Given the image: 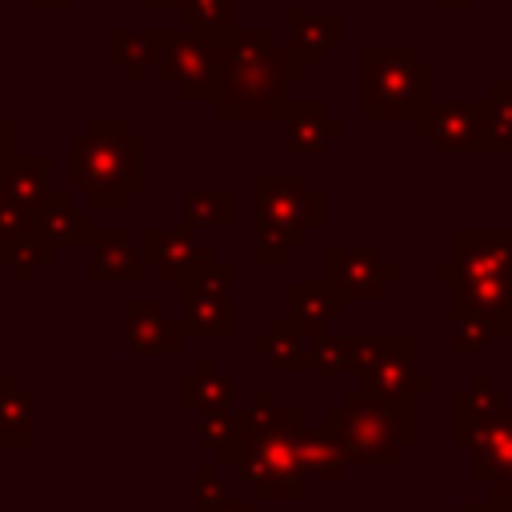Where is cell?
I'll return each mask as SVG.
<instances>
[{"mask_svg": "<svg viewBox=\"0 0 512 512\" xmlns=\"http://www.w3.org/2000/svg\"><path fill=\"white\" fill-rule=\"evenodd\" d=\"M308 428L304 408H272L260 416L256 408H236V428L224 448L212 452L216 464H232L236 480L252 492V500H292L308 496V472L300 464V432Z\"/></svg>", "mask_w": 512, "mask_h": 512, "instance_id": "obj_1", "label": "cell"}, {"mask_svg": "<svg viewBox=\"0 0 512 512\" xmlns=\"http://www.w3.org/2000/svg\"><path fill=\"white\" fill-rule=\"evenodd\" d=\"M68 184L92 208L120 212L128 192L144 188V140L120 116H92L88 132L68 140Z\"/></svg>", "mask_w": 512, "mask_h": 512, "instance_id": "obj_2", "label": "cell"}, {"mask_svg": "<svg viewBox=\"0 0 512 512\" xmlns=\"http://www.w3.org/2000/svg\"><path fill=\"white\" fill-rule=\"evenodd\" d=\"M328 200L308 184L304 172H256L252 176V260L288 264L296 248L308 244L312 228H324Z\"/></svg>", "mask_w": 512, "mask_h": 512, "instance_id": "obj_3", "label": "cell"}, {"mask_svg": "<svg viewBox=\"0 0 512 512\" xmlns=\"http://www.w3.org/2000/svg\"><path fill=\"white\" fill-rule=\"evenodd\" d=\"M436 104V68L412 44L360 48L364 120H420Z\"/></svg>", "mask_w": 512, "mask_h": 512, "instance_id": "obj_4", "label": "cell"}, {"mask_svg": "<svg viewBox=\"0 0 512 512\" xmlns=\"http://www.w3.org/2000/svg\"><path fill=\"white\" fill-rule=\"evenodd\" d=\"M436 284H448L456 300L480 304L492 316L512 308V228H468L452 232V260L432 268Z\"/></svg>", "mask_w": 512, "mask_h": 512, "instance_id": "obj_5", "label": "cell"}, {"mask_svg": "<svg viewBox=\"0 0 512 512\" xmlns=\"http://www.w3.org/2000/svg\"><path fill=\"white\" fill-rule=\"evenodd\" d=\"M320 424L336 432L352 464H396L416 444V400H376L364 388H348Z\"/></svg>", "mask_w": 512, "mask_h": 512, "instance_id": "obj_6", "label": "cell"}, {"mask_svg": "<svg viewBox=\"0 0 512 512\" xmlns=\"http://www.w3.org/2000/svg\"><path fill=\"white\" fill-rule=\"evenodd\" d=\"M304 80H308V60L292 44H272L268 56L224 76L212 112L220 120H284L292 104L288 88Z\"/></svg>", "mask_w": 512, "mask_h": 512, "instance_id": "obj_7", "label": "cell"}, {"mask_svg": "<svg viewBox=\"0 0 512 512\" xmlns=\"http://www.w3.org/2000/svg\"><path fill=\"white\" fill-rule=\"evenodd\" d=\"M416 336H352V376L376 400H416V392L436 388L432 372H416Z\"/></svg>", "mask_w": 512, "mask_h": 512, "instance_id": "obj_8", "label": "cell"}, {"mask_svg": "<svg viewBox=\"0 0 512 512\" xmlns=\"http://www.w3.org/2000/svg\"><path fill=\"white\" fill-rule=\"evenodd\" d=\"M156 36V68L160 80L176 88L180 100H216L220 96V60H216V40L212 32H192V28H168V24H148Z\"/></svg>", "mask_w": 512, "mask_h": 512, "instance_id": "obj_9", "label": "cell"}, {"mask_svg": "<svg viewBox=\"0 0 512 512\" xmlns=\"http://www.w3.org/2000/svg\"><path fill=\"white\" fill-rule=\"evenodd\" d=\"M324 280L344 296V304H372L384 296L388 284L400 280V268L392 260H384V252L376 244H364V248L328 244L324 248Z\"/></svg>", "mask_w": 512, "mask_h": 512, "instance_id": "obj_10", "label": "cell"}, {"mask_svg": "<svg viewBox=\"0 0 512 512\" xmlns=\"http://www.w3.org/2000/svg\"><path fill=\"white\" fill-rule=\"evenodd\" d=\"M140 252H144V260H148L152 268H160V280L172 284V288H176L188 272H196V268L220 260L216 244L200 240L196 228H188V224H176V228H156V224H148V228L140 232Z\"/></svg>", "mask_w": 512, "mask_h": 512, "instance_id": "obj_11", "label": "cell"}, {"mask_svg": "<svg viewBox=\"0 0 512 512\" xmlns=\"http://www.w3.org/2000/svg\"><path fill=\"white\" fill-rule=\"evenodd\" d=\"M476 128H480V100H436L416 120V136L428 140L440 156L472 152Z\"/></svg>", "mask_w": 512, "mask_h": 512, "instance_id": "obj_12", "label": "cell"}, {"mask_svg": "<svg viewBox=\"0 0 512 512\" xmlns=\"http://www.w3.org/2000/svg\"><path fill=\"white\" fill-rule=\"evenodd\" d=\"M124 344L136 356H176L184 344V328L180 320H168L160 300L140 296L124 304Z\"/></svg>", "mask_w": 512, "mask_h": 512, "instance_id": "obj_13", "label": "cell"}, {"mask_svg": "<svg viewBox=\"0 0 512 512\" xmlns=\"http://www.w3.org/2000/svg\"><path fill=\"white\" fill-rule=\"evenodd\" d=\"M176 404L184 412H236V376L220 372L216 356H200L196 368L180 372L176 380Z\"/></svg>", "mask_w": 512, "mask_h": 512, "instance_id": "obj_14", "label": "cell"}, {"mask_svg": "<svg viewBox=\"0 0 512 512\" xmlns=\"http://www.w3.org/2000/svg\"><path fill=\"white\" fill-rule=\"evenodd\" d=\"M32 216H36V228H40L56 248H92L96 236H100V228L92 224V216L72 204V192H56V188H52V192L32 208Z\"/></svg>", "mask_w": 512, "mask_h": 512, "instance_id": "obj_15", "label": "cell"}, {"mask_svg": "<svg viewBox=\"0 0 512 512\" xmlns=\"http://www.w3.org/2000/svg\"><path fill=\"white\" fill-rule=\"evenodd\" d=\"M508 412V392L496 388L488 372H472V380L452 396V420H456V444H468L484 424Z\"/></svg>", "mask_w": 512, "mask_h": 512, "instance_id": "obj_16", "label": "cell"}, {"mask_svg": "<svg viewBox=\"0 0 512 512\" xmlns=\"http://www.w3.org/2000/svg\"><path fill=\"white\" fill-rule=\"evenodd\" d=\"M144 252L140 244H128L124 228H100L88 260L92 284H140L144 280Z\"/></svg>", "mask_w": 512, "mask_h": 512, "instance_id": "obj_17", "label": "cell"}, {"mask_svg": "<svg viewBox=\"0 0 512 512\" xmlns=\"http://www.w3.org/2000/svg\"><path fill=\"white\" fill-rule=\"evenodd\" d=\"M284 124H288V148L296 156H324L328 144L344 136V120L332 116L324 100H292Z\"/></svg>", "mask_w": 512, "mask_h": 512, "instance_id": "obj_18", "label": "cell"}, {"mask_svg": "<svg viewBox=\"0 0 512 512\" xmlns=\"http://www.w3.org/2000/svg\"><path fill=\"white\" fill-rule=\"evenodd\" d=\"M288 32H292V48L308 64H320L332 48L344 44V12L340 8H324V12L288 8Z\"/></svg>", "mask_w": 512, "mask_h": 512, "instance_id": "obj_19", "label": "cell"}, {"mask_svg": "<svg viewBox=\"0 0 512 512\" xmlns=\"http://www.w3.org/2000/svg\"><path fill=\"white\" fill-rule=\"evenodd\" d=\"M308 340H312V332L304 328L300 316H276L264 336H252V352L260 360H268L272 368L312 372V364H308Z\"/></svg>", "mask_w": 512, "mask_h": 512, "instance_id": "obj_20", "label": "cell"}, {"mask_svg": "<svg viewBox=\"0 0 512 512\" xmlns=\"http://www.w3.org/2000/svg\"><path fill=\"white\" fill-rule=\"evenodd\" d=\"M472 156H512V80H492L488 96H480Z\"/></svg>", "mask_w": 512, "mask_h": 512, "instance_id": "obj_21", "label": "cell"}, {"mask_svg": "<svg viewBox=\"0 0 512 512\" xmlns=\"http://www.w3.org/2000/svg\"><path fill=\"white\" fill-rule=\"evenodd\" d=\"M464 448L472 456V480L492 484L500 476H512V408L484 424Z\"/></svg>", "mask_w": 512, "mask_h": 512, "instance_id": "obj_22", "label": "cell"}, {"mask_svg": "<svg viewBox=\"0 0 512 512\" xmlns=\"http://www.w3.org/2000/svg\"><path fill=\"white\" fill-rule=\"evenodd\" d=\"M36 444V396L20 388L16 372H0V448Z\"/></svg>", "mask_w": 512, "mask_h": 512, "instance_id": "obj_23", "label": "cell"}, {"mask_svg": "<svg viewBox=\"0 0 512 512\" xmlns=\"http://www.w3.org/2000/svg\"><path fill=\"white\" fill-rule=\"evenodd\" d=\"M184 304V316H180V328L184 336H232L236 332V304H232V292H192V296H180Z\"/></svg>", "mask_w": 512, "mask_h": 512, "instance_id": "obj_24", "label": "cell"}, {"mask_svg": "<svg viewBox=\"0 0 512 512\" xmlns=\"http://www.w3.org/2000/svg\"><path fill=\"white\" fill-rule=\"evenodd\" d=\"M156 52H160V48H156L152 28L128 32V28L112 24V28L104 32V56L124 72V80H128V84H140V80H144L148 64H156Z\"/></svg>", "mask_w": 512, "mask_h": 512, "instance_id": "obj_25", "label": "cell"}, {"mask_svg": "<svg viewBox=\"0 0 512 512\" xmlns=\"http://www.w3.org/2000/svg\"><path fill=\"white\" fill-rule=\"evenodd\" d=\"M52 168L56 160L48 152H36V156H24L16 152L8 164H4V188H8V200L12 204H24V208H36L48 192H52Z\"/></svg>", "mask_w": 512, "mask_h": 512, "instance_id": "obj_26", "label": "cell"}, {"mask_svg": "<svg viewBox=\"0 0 512 512\" xmlns=\"http://www.w3.org/2000/svg\"><path fill=\"white\" fill-rule=\"evenodd\" d=\"M288 300H292V316H300L312 336H320L344 312V296L328 280H292Z\"/></svg>", "mask_w": 512, "mask_h": 512, "instance_id": "obj_27", "label": "cell"}, {"mask_svg": "<svg viewBox=\"0 0 512 512\" xmlns=\"http://www.w3.org/2000/svg\"><path fill=\"white\" fill-rule=\"evenodd\" d=\"M300 464H304L308 476H320L328 484H340L352 460H348L344 444L336 440V432L328 424H308L300 432Z\"/></svg>", "mask_w": 512, "mask_h": 512, "instance_id": "obj_28", "label": "cell"}, {"mask_svg": "<svg viewBox=\"0 0 512 512\" xmlns=\"http://www.w3.org/2000/svg\"><path fill=\"white\" fill-rule=\"evenodd\" d=\"M496 336H500V316H492V312L480 308V304L452 300V352H456V356L484 352Z\"/></svg>", "mask_w": 512, "mask_h": 512, "instance_id": "obj_29", "label": "cell"}, {"mask_svg": "<svg viewBox=\"0 0 512 512\" xmlns=\"http://www.w3.org/2000/svg\"><path fill=\"white\" fill-rule=\"evenodd\" d=\"M180 220L188 228H232L236 224V196L228 188H188L180 200Z\"/></svg>", "mask_w": 512, "mask_h": 512, "instance_id": "obj_30", "label": "cell"}, {"mask_svg": "<svg viewBox=\"0 0 512 512\" xmlns=\"http://www.w3.org/2000/svg\"><path fill=\"white\" fill-rule=\"evenodd\" d=\"M56 252H60V248H56L40 228H32L20 244H12L8 252H0V264L12 268V276H16L20 284H28V280H36L40 268H48V264L56 260Z\"/></svg>", "mask_w": 512, "mask_h": 512, "instance_id": "obj_31", "label": "cell"}, {"mask_svg": "<svg viewBox=\"0 0 512 512\" xmlns=\"http://www.w3.org/2000/svg\"><path fill=\"white\" fill-rule=\"evenodd\" d=\"M176 24L192 32H228L236 28V0H188L176 8Z\"/></svg>", "mask_w": 512, "mask_h": 512, "instance_id": "obj_32", "label": "cell"}, {"mask_svg": "<svg viewBox=\"0 0 512 512\" xmlns=\"http://www.w3.org/2000/svg\"><path fill=\"white\" fill-rule=\"evenodd\" d=\"M308 364L320 376H352V336H312L308 340Z\"/></svg>", "mask_w": 512, "mask_h": 512, "instance_id": "obj_33", "label": "cell"}, {"mask_svg": "<svg viewBox=\"0 0 512 512\" xmlns=\"http://www.w3.org/2000/svg\"><path fill=\"white\" fill-rule=\"evenodd\" d=\"M232 500L236 496H232V484L224 480L220 464L216 460L200 464L196 468V512H224Z\"/></svg>", "mask_w": 512, "mask_h": 512, "instance_id": "obj_34", "label": "cell"}, {"mask_svg": "<svg viewBox=\"0 0 512 512\" xmlns=\"http://www.w3.org/2000/svg\"><path fill=\"white\" fill-rule=\"evenodd\" d=\"M236 280V264L228 260H212L196 272H188L180 284H176V296H192V292H228Z\"/></svg>", "mask_w": 512, "mask_h": 512, "instance_id": "obj_35", "label": "cell"}, {"mask_svg": "<svg viewBox=\"0 0 512 512\" xmlns=\"http://www.w3.org/2000/svg\"><path fill=\"white\" fill-rule=\"evenodd\" d=\"M236 428V412H196V444L200 448H224Z\"/></svg>", "mask_w": 512, "mask_h": 512, "instance_id": "obj_36", "label": "cell"}, {"mask_svg": "<svg viewBox=\"0 0 512 512\" xmlns=\"http://www.w3.org/2000/svg\"><path fill=\"white\" fill-rule=\"evenodd\" d=\"M36 228V216H32V208H24V204H4L0 208V252H8L12 244H20L28 232Z\"/></svg>", "mask_w": 512, "mask_h": 512, "instance_id": "obj_37", "label": "cell"}, {"mask_svg": "<svg viewBox=\"0 0 512 512\" xmlns=\"http://www.w3.org/2000/svg\"><path fill=\"white\" fill-rule=\"evenodd\" d=\"M488 492H492V512H512V476H500V480H492L488 484Z\"/></svg>", "mask_w": 512, "mask_h": 512, "instance_id": "obj_38", "label": "cell"}, {"mask_svg": "<svg viewBox=\"0 0 512 512\" xmlns=\"http://www.w3.org/2000/svg\"><path fill=\"white\" fill-rule=\"evenodd\" d=\"M16 156V120L12 116H0V168Z\"/></svg>", "mask_w": 512, "mask_h": 512, "instance_id": "obj_39", "label": "cell"}, {"mask_svg": "<svg viewBox=\"0 0 512 512\" xmlns=\"http://www.w3.org/2000/svg\"><path fill=\"white\" fill-rule=\"evenodd\" d=\"M440 12H468L472 8V0H432Z\"/></svg>", "mask_w": 512, "mask_h": 512, "instance_id": "obj_40", "label": "cell"}, {"mask_svg": "<svg viewBox=\"0 0 512 512\" xmlns=\"http://www.w3.org/2000/svg\"><path fill=\"white\" fill-rule=\"evenodd\" d=\"M148 12H160V8H184L188 0H140Z\"/></svg>", "mask_w": 512, "mask_h": 512, "instance_id": "obj_41", "label": "cell"}, {"mask_svg": "<svg viewBox=\"0 0 512 512\" xmlns=\"http://www.w3.org/2000/svg\"><path fill=\"white\" fill-rule=\"evenodd\" d=\"M36 8H44V12H60V8H68L72 0H32Z\"/></svg>", "mask_w": 512, "mask_h": 512, "instance_id": "obj_42", "label": "cell"}, {"mask_svg": "<svg viewBox=\"0 0 512 512\" xmlns=\"http://www.w3.org/2000/svg\"><path fill=\"white\" fill-rule=\"evenodd\" d=\"M224 512H256V508H252V500H232Z\"/></svg>", "mask_w": 512, "mask_h": 512, "instance_id": "obj_43", "label": "cell"}, {"mask_svg": "<svg viewBox=\"0 0 512 512\" xmlns=\"http://www.w3.org/2000/svg\"><path fill=\"white\" fill-rule=\"evenodd\" d=\"M504 56H508V60H512V24H508V28H504Z\"/></svg>", "mask_w": 512, "mask_h": 512, "instance_id": "obj_44", "label": "cell"}, {"mask_svg": "<svg viewBox=\"0 0 512 512\" xmlns=\"http://www.w3.org/2000/svg\"><path fill=\"white\" fill-rule=\"evenodd\" d=\"M452 512H492V508H480V504H460V508H452Z\"/></svg>", "mask_w": 512, "mask_h": 512, "instance_id": "obj_45", "label": "cell"}, {"mask_svg": "<svg viewBox=\"0 0 512 512\" xmlns=\"http://www.w3.org/2000/svg\"><path fill=\"white\" fill-rule=\"evenodd\" d=\"M500 336H512V308H508V316H504V324H500Z\"/></svg>", "mask_w": 512, "mask_h": 512, "instance_id": "obj_46", "label": "cell"}, {"mask_svg": "<svg viewBox=\"0 0 512 512\" xmlns=\"http://www.w3.org/2000/svg\"><path fill=\"white\" fill-rule=\"evenodd\" d=\"M8 204V188H4V168H0V208Z\"/></svg>", "mask_w": 512, "mask_h": 512, "instance_id": "obj_47", "label": "cell"}]
</instances>
